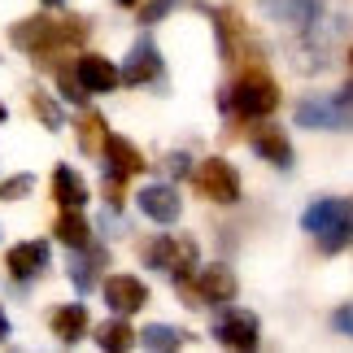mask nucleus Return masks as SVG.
Here are the masks:
<instances>
[{
  "instance_id": "f257e3e1",
  "label": "nucleus",
  "mask_w": 353,
  "mask_h": 353,
  "mask_svg": "<svg viewBox=\"0 0 353 353\" xmlns=\"http://www.w3.org/2000/svg\"><path fill=\"white\" fill-rule=\"evenodd\" d=\"M92 26L83 18H26L9 31V39L18 44L35 65H61V52H79L88 44Z\"/></svg>"
},
{
  "instance_id": "f03ea898",
  "label": "nucleus",
  "mask_w": 353,
  "mask_h": 353,
  "mask_svg": "<svg viewBox=\"0 0 353 353\" xmlns=\"http://www.w3.org/2000/svg\"><path fill=\"white\" fill-rule=\"evenodd\" d=\"M219 105H223L227 118H244V122L270 118L279 110V83L262 70V65H249V70H240L236 83L219 97Z\"/></svg>"
},
{
  "instance_id": "7ed1b4c3",
  "label": "nucleus",
  "mask_w": 353,
  "mask_h": 353,
  "mask_svg": "<svg viewBox=\"0 0 353 353\" xmlns=\"http://www.w3.org/2000/svg\"><path fill=\"white\" fill-rule=\"evenodd\" d=\"M301 227L319 240V253H345L353 244V196H323L301 214Z\"/></svg>"
},
{
  "instance_id": "20e7f679",
  "label": "nucleus",
  "mask_w": 353,
  "mask_h": 353,
  "mask_svg": "<svg viewBox=\"0 0 353 353\" xmlns=\"http://www.w3.org/2000/svg\"><path fill=\"white\" fill-rule=\"evenodd\" d=\"M144 262L153 270H166L170 279H188L196 270V240L183 236H157L144 244Z\"/></svg>"
},
{
  "instance_id": "39448f33",
  "label": "nucleus",
  "mask_w": 353,
  "mask_h": 353,
  "mask_svg": "<svg viewBox=\"0 0 353 353\" xmlns=\"http://www.w3.org/2000/svg\"><path fill=\"white\" fill-rule=\"evenodd\" d=\"M174 288H179L183 296V305H223V301H232L236 296V275L232 270H223V266H210V270H201V275L192 279H174Z\"/></svg>"
},
{
  "instance_id": "423d86ee",
  "label": "nucleus",
  "mask_w": 353,
  "mask_h": 353,
  "mask_svg": "<svg viewBox=\"0 0 353 353\" xmlns=\"http://www.w3.org/2000/svg\"><path fill=\"white\" fill-rule=\"evenodd\" d=\"M192 183H196V192L205 196V201H219V205H236L240 201V174L232 161H223V157H205L196 166L192 174Z\"/></svg>"
},
{
  "instance_id": "0eeeda50",
  "label": "nucleus",
  "mask_w": 353,
  "mask_h": 353,
  "mask_svg": "<svg viewBox=\"0 0 353 353\" xmlns=\"http://www.w3.org/2000/svg\"><path fill=\"white\" fill-rule=\"evenodd\" d=\"M214 341L227 349H257L262 341V323H257L253 310H223L214 319Z\"/></svg>"
},
{
  "instance_id": "6e6552de",
  "label": "nucleus",
  "mask_w": 353,
  "mask_h": 353,
  "mask_svg": "<svg viewBox=\"0 0 353 353\" xmlns=\"http://www.w3.org/2000/svg\"><path fill=\"white\" fill-rule=\"evenodd\" d=\"M214 13V31H219V52L227 61H240V57H253L257 52V39L249 35V26L236 9H210Z\"/></svg>"
},
{
  "instance_id": "1a4fd4ad",
  "label": "nucleus",
  "mask_w": 353,
  "mask_h": 353,
  "mask_svg": "<svg viewBox=\"0 0 353 353\" xmlns=\"http://www.w3.org/2000/svg\"><path fill=\"white\" fill-rule=\"evenodd\" d=\"M296 122L310 127V131H349L353 114L336 97H305L301 105H296Z\"/></svg>"
},
{
  "instance_id": "9d476101",
  "label": "nucleus",
  "mask_w": 353,
  "mask_h": 353,
  "mask_svg": "<svg viewBox=\"0 0 353 353\" xmlns=\"http://www.w3.org/2000/svg\"><path fill=\"white\" fill-rule=\"evenodd\" d=\"M161 74H166V65H161L157 44H153V39H135V44H131V57L118 70V79L127 88H148V83H157Z\"/></svg>"
},
{
  "instance_id": "9b49d317",
  "label": "nucleus",
  "mask_w": 353,
  "mask_h": 353,
  "mask_svg": "<svg viewBox=\"0 0 353 353\" xmlns=\"http://www.w3.org/2000/svg\"><path fill=\"white\" fill-rule=\"evenodd\" d=\"M101 296H105V305L114 310V314H135V310H144L148 301V288H144V279H135V275H110L101 283Z\"/></svg>"
},
{
  "instance_id": "f8f14e48",
  "label": "nucleus",
  "mask_w": 353,
  "mask_h": 353,
  "mask_svg": "<svg viewBox=\"0 0 353 353\" xmlns=\"http://www.w3.org/2000/svg\"><path fill=\"white\" fill-rule=\"evenodd\" d=\"M52 262V253H48V240H26V244H13L9 257H5V266H9V275L18 279V283H31L39 279L48 270Z\"/></svg>"
},
{
  "instance_id": "ddd939ff",
  "label": "nucleus",
  "mask_w": 353,
  "mask_h": 353,
  "mask_svg": "<svg viewBox=\"0 0 353 353\" xmlns=\"http://www.w3.org/2000/svg\"><path fill=\"white\" fill-rule=\"evenodd\" d=\"M249 144H253L257 157L270 161V166H279V170L292 166V144H288V135H283V127H275V122H262V118H257Z\"/></svg>"
},
{
  "instance_id": "4468645a",
  "label": "nucleus",
  "mask_w": 353,
  "mask_h": 353,
  "mask_svg": "<svg viewBox=\"0 0 353 353\" xmlns=\"http://www.w3.org/2000/svg\"><path fill=\"white\" fill-rule=\"evenodd\" d=\"M323 9H327V0H262V13L266 18H275L283 26H319Z\"/></svg>"
},
{
  "instance_id": "2eb2a0df",
  "label": "nucleus",
  "mask_w": 353,
  "mask_h": 353,
  "mask_svg": "<svg viewBox=\"0 0 353 353\" xmlns=\"http://www.w3.org/2000/svg\"><path fill=\"white\" fill-rule=\"evenodd\" d=\"M140 210H144V219L170 227V223H179L183 201H179V192H174L170 183H148V188H140Z\"/></svg>"
},
{
  "instance_id": "dca6fc26",
  "label": "nucleus",
  "mask_w": 353,
  "mask_h": 353,
  "mask_svg": "<svg viewBox=\"0 0 353 353\" xmlns=\"http://www.w3.org/2000/svg\"><path fill=\"white\" fill-rule=\"evenodd\" d=\"M74 74H79V83H83L88 92H114L122 83V79H118V65L110 57H101V52H79Z\"/></svg>"
},
{
  "instance_id": "f3484780",
  "label": "nucleus",
  "mask_w": 353,
  "mask_h": 353,
  "mask_svg": "<svg viewBox=\"0 0 353 353\" xmlns=\"http://www.w3.org/2000/svg\"><path fill=\"white\" fill-rule=\"evenodd\" d=\"M105 170H118V174L131 179V174L148 170V161H144V153L131 140H122V135H105Z\"/></svg>"
},
{
  "instance_id": "a211bd4d",
  "label": "nucleus",
  "mask_w": 353,
  "mask_h": 353,
  "mask_svg": "<svg viewBox=\"0 0 353 353\" xmlns=\"http://www.w3.org/2000/svg\"><path fill=\"white\" fill-rule=\"evenodd\" d=\"M52 196H57L61 210H83L92 192H88V183H83V174H79V170L57 166V170H52Z\"/></svg>"
},
{
  "instance_id": "6ab92c4d",
  "label": "nucleus",
  "mask_w": 353,
  "mask_h": 353,
  "mask_svg": "<svg viewBox=\"0 0 353 353\" xmlns=\"http://www.w3.org/2000/svg\"><path fill=\"white\" fill-rule=\"evenodd\" d=\"M74 253H79V257L70 262V283H74L79 292H92V288H97L101 266L110 262V253H105L101 244H97V249H92V244H83V249H74Z\"/></svg>"
},
{
  "instance_id": "aec40b11",
  "label": "nucleus",
  "mask_w": 353,
  "mask_h": 353,
  "mask_svg": "<svg viewBox=\"0 0 353 353\" xmlns=\"http://www.w3.org/2000/svg\"><path fill=\"white\" fill-rule=\"evenodd\" d=\"M88 327H92L88 305H57V310H52V332H57L61 345H79Z\"/></svg>"
},
{
  "instance_id": "412c9836",
  "label": "nucleus",
  "mask_w": 353,
  "mask_h": 353,
  "mask_svg": "<svg viewBox=\"0 0 353 353\" xmlns=\"http://www.w3.org/2000/svg\"><path fill=\"white\" fill-rule=\"evenodd\" d=\"M52 227H57V240L70 244V249H83V244H92V227H88V219H83V210H61Z\"/></svg>"
},
{
  "instance_id": "4be33fe9",
  "label": "nucleus",
  "mask_w": 353,
  "mask_h": 353,
  "mask_svg": "<svg viewBox=\"0 0 353 353\" xmlns=\"http://www.w3.org/2000/svg\"><path fill=\"white\" fill-rule=\"evenodd\" d=\"M79 148H83V157H97V153H105V118L97 114V110H83L79 114Z\"/></svg>"
},
{
  "instance_id": "5701e85b",
  "label": "nucleus",
  "mask_w": 353,
  "mask_h": 353,
  "mask_svg": "<svg viewBox=\"0 0 353 353\" xmlns=\"http://www.w3.org/2000/svg\"><path fill=\"white\" fill-rule=\"evenodd\" d=\"M140 345H144V349H183V345H188V336H183L179 327L153 323V327H144V332H140Z\"/></svg>"
},
{
  "instance_id": "b1692460",
  "label": "nucleus",
  "mask_w": 353,
  "mask_h": 353,
  "mask_svg": "<svg viewBox=\"0 0 353 353\" xmlns=\"http://www.w3.org/2000/svg\"><path fill=\"white\" fill-rule=\"evenodd\" d=\"M97 345L101 349H131L135 345V332L118 314V319H110V323H101V327H97Z\"/></svg>"
},
{
  "instance_id": "393cba45",
  "label": "nucleus",
  "mask_w": 353,
  "mask_h": 353,
  "mask_svg": "<svg viewBox=\"0 0 353 353\" xmlns=\"http://www.w3.org/2000/svg\"><path fill=\"white\" fill-rule=\"evenodd\" d=\"M31 110H35V118L44 122L48 131H61V105L48 97V92H31Z\"/></svg>"
},
{
  "instance_id": "a878e982",
  "label": "nucleus",
  "mask_w": 353,
  "mask_h": 353,
  "mask_svg": "<svg viewBox=\"0 0 353 353\" xmlns=\"http://www.w3.org/2000/svg\"><path fill=\"white\" fill-rule=\"evenodd\" d=\"M57 83H61V97H65V101L83 105V97H88V88L79 83V74H74V70H65V65H57Z\"/></svg>"
},
{
  "instance_id": "bb28decb",
  "label": "nucleus",
  "mask_w": 353,
  "mask_h": 353,
  "mask_svg": "<svg viewBox=\"0 0 353 353\" xmlns=\"http://www.w3.org/2000/svg\"><path fill=\"white\" fill-rule=\"evenodd\" d=\"M35 188V174H13V179L0 183V201H22Z\"/></svg>"
},
{
  "instance_id": "cd10ccee",
  "label": "nucleus",
  "mask_w": 353,
  "mask_h": 353,
  "mask_svg": "<svg viewBox=\"0 0 353 353\" xmlns=\"http://www.w3.org/2000/svg\"><path fill=\"white\" fill-rule=\"evenodd\" d=\"M179 5H183V0H148V5L140 9V22H144V26H153V22H161L170 9H179Z\"/></svg>"
},
{
  "instance_id": "c85d7f7f",
  "label": "nucleus",
  "mask_w": 353,
  "mask_h": 353,
  "mask_svg": "<svg viewBox=\"0 0 353 353\" xmlns=\"http://www.w3.org/2000/svg\"><path fill=\"white\" fill-rule=\"evenodd\" d=\"M332 327L341 332V336H349V341H353V301H349V305H341V310L332 314Z\"/></svg>"
},
{
  "instance_id": "c756f323",
  "label": "nucleus",
  "mask_w": 353,
  "mask_h": 353,
  "mask_svg": "<svg viewBox=\"0 0 353 353\" xmlns=\"http://www.w3.org/2000/svg\"><path fill=\"white\" fill-rule=\"evenodd\" d=\"M336 101H341V105H345V110L353 114V83H345V88H341V97H336Z\"/></svg>"
},
{
  "instance_id": "7c9ffc66",
  "label": "nucleus",
  "mask_w": 353,
  "mask_h": 353,
  "mask_svg": "<svg viewBox=\"0 0 353 353\" xmlns=\"http://www.w3.org/2000/svg\"><path fill=\"white\" fill-rule=\"evenodd\" d=\"M5 332H9V319H5V310H0V341H5Z\"/></svg>"
},
{
  "instance_id": "2f4dec72",
  "label": "nucleus",
  "mask_w": 353,
  "mask_h": 353,
  "mask_svg": "<svg viewBox=\"0 0 353 353\" xmlns=\"http://www.w3.org/2000/svg\"><path fill=\"white\" fill-rule=\"evenodd\" d=\"M44 5H48V9H61V5H65V0H44Z\"/></svg>"
},
{
  "instance_id": "473e14b6",
  "label": "nucleus",
  "mask_w": 353,
  "mask_h": 353,
  "mask_svg": "<svg viewBox=\"0 0 353 353\" xmlns=\"http://www.w3.org/2000/svg\"><path fill=\"white\" fill-rule=\"evenodd\" d=\"M118 5H140V0H118Z\"/></svg>"
},
{
  "instance_id": "72a5a7b5",
  "label": "nucleus",
  "mask_w": 353,
  "mask_h": 353,
  "mask_svg": "<svg viewBox=\"0 0 353 353\" xmlns=\"http://www.w3.org/2000/svg\"><path fill=\"white\" fill-rule=\"evenodd\" d=\"M0 122H5V105H0Z\"/></svg>"
},
{
  "instance_id": "f704fd0d",
  "label": "nucleus",
  "mask_w": 353,
  "mask_h": 353,
  "mask_svg": "<svg viewBox=\"0 0 353 353\" xmlns=\"http://www.w3.org/2000/svg\"><path fill=\"white\" fill-rule=\"evenodd\" d=\"M349 61H353V48H349Z\"/></svg>"
}]
</instances>
